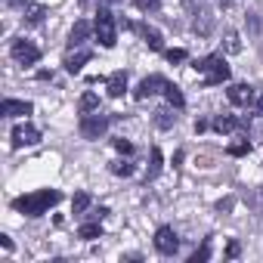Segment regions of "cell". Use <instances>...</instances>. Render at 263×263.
<instances>
[{
	"instance_id": "obj_20",
	"label": "cell",
	"mask_w": 263,
	"mask_h": 263,
	"mask_svg": "<svg viewBox=\"0 0 263 263\" xmlns=\"http://www.w3.org/2000/svg\"><path fill=\"white\" fill-rule=\"evenodd\" d=\"M164 96H167V102H171L174 108H183V105H186V99H183L180 87H174V84H167V87H164Z\"/></svg>"
},
{
	"instance_id": "obj_29",
	"label": "cell",
	"mask_w": 263,
	"mask_h": 263,
	"mask_svg": "<svg viewBox=\"0 0 263 263\" xmlns=\"http://www.w3.org/2000/svg\"><path fill=\"white\" fill-rule=\"evenodd\" d=\"M134 4H137L140 10H152V7H158V0H134Z\"/></svg>"
},
{
	"instance_id": "obj_8",
	"label": "cell",
	"mask_w": 263,
	"mask_h": 263,
	"mask_svg": "<svg viewBox=\"0 0 263 263\" xmlns=\"http://www.w3.org/2000/svg\"><path fill=\"white\" fill-rule=\"evenodd\" d=\"M226 96H229V102H232V105H251V102L257 99L251 84H232V87L226 90Z\"/></svg>"
},
{
	"instance_id": "obj_6",
	"label": "cell",
	"mask_w": 263,
	"mask_h": 263,
	"mask_svg": "<svg viewBox=\"0 0 263 263\" xmlns=\"http://www.w3.org/2000/svg\"><path fill=\"white\" fill-rule=\"evenodd\" d=\"M155 248L161 251V254H177V248H180V238H177V232L171 229V226H161L158 232H155Z\"/></svg>"
},
{
	"instance_id": "obj_19",
	"label": "cell",
	"mask_w": 263,
	"mask_h": 263,
	"mask_svg": "<svg viewBox=\"0 0 263 263\" xmlns=\"http://www.w3.org/2000/svg\"><path fill=\"white\" fill-rule=\"evenodd\" d=\"M78 108H81L84 115L99 111V96H96V93H84V96H81V102H78Z\"/></svg>"
},
{
	"instance_id": "obj_13",
	"label": "cell",
	"mask_w": 263,
	"mask_h": 263,
	"mask_svg": "<svg viewBox=\"0 0 263 263\" xmlns=\"http://www.w3.org/2000/svg\"><path fill=\"white\" fill-rule=\"evenodd\" d=\"M84 62H90V50H74V53L65 56V71L78 74V71L84 68Z\"/></svg>"
},
{
	"instance_id": "obj_32",
	"label": "cell",
	"mask_w": 263,
	"mask_h": 263,
	"mask_svg": "<svg viewBox=\"0 0 263 263\" xmlns=\"http://www.w3.org/2000/svg\"><path fill=\"white\" fill-rule=\"evenodd\" d=\"M13 7H25V4H31V0H10Z\"/></svg>"
},
{
	"instance_id": "obj_27",
	"label": "cell",
	"mask_w": 263,
	"mask_h": 263,
	"mask_svg": "<svg viewBox=\"0 0 263 263\" xmlns=\"http://www.w3.org/2000/svg\"><path fill=\"white\" fill-rule=\"evenodd\" d=\"M208 257H211V245H201V248L189 257V263H201V260H208Z\"/></svg>"
},
{
	"instance_id": "obj_30",
	"label": "cell",
	"mask_w": 263,
	"mask_h": 263,
	"mask_svg": "<svg viewBox=\"0 0 263 263\" xmlns=\"http://www.w3.org/2000/svg\"><path fill=\"white\" fill-rule=\"evenodd\" d=\"M238 251H241V248H238V241H229V248H226V257H238Z\"/></svg>"
},
{
	"instance_id": "obj_15",
	"label": "cell",
	"mask_w": 263,
	"mask_h": 263,
	"mask_svg": "<svg viewBox=\"0 0 263 263\" xmlns=\"http://www.w3.org/2000/svg\"><path fill=\"white\" fill-rule=\"evenodd\" d=\"M105 90H108V96H124V90H127V74L124 71H115L111 78H108V84H105Z\"/></svg>"
},
{
	"instance_id": "obj_16",
	"label": "cell",
	"mask_w": 263,
	"mask_h": 263,
	"mask_svg": "<svg viewBox=\"0 0 263 263\" xmlns=\"http://www.w3.org/2000/svg\"><path fill=\"white\" fill-rule=\"evenodd\" d=\"M174 124H177V115H174V105L167 102L164 108H158V111H155V127H161V130H171Z\"/></svg>"
},
{
	"instance_id": "obj_18",
	"label": "cell",
	"mask_w": 263,
	"mask_h": 263,
	"mask_svg": "<svg viewBox=\"0 0 263 263\" xmlns=\"http://www.w3.org/2000/svg\"><path fill=\"white\" fill-rule=\"evenodd\" d=\"M78 235H81L84 241H96V238H102V226H99V220H90V223H84V226L78 229Z\"/></svg>"
},
{
	"instance_id": "obj_33",
	"label": "cell",
	"mask_w": 263,
	"mask_h": 263,
	"mask_svg": "<svg viewBox=\"0 0 263 263\" xmlns=\"http://www.w3.org/2000/svg\"><path fill=\"white\" fill-rule=\"evenodd\" d=\"M229 4H232V0H220V7H229Z\"/></svg>"
},
{
	"instance_id": "obj_2",
	"label": "cell",
	"mask_w": 263,
	"mask_h": 263,
	"mask_svg": "<svg viewBox=\"0 0 263 263\" xmlns=\"http://www.w3.org/2000/svg\"><path fill=\"white\" fill-rule=\"evenodd\" d=\"M93 31H96V41H99L105 50H111V47L118 44V25H115V16H111L108 10H99Z\"/></svg>"
},
{
	"instance_id": "obj_31",
	"label": "cell",
	"mask_w": 263,
	"mask_h": 263,
	"mask_svg": "<svg viewBox=\"0 0 263 263\" xmlns=\"http://www.w3.org/2000/svg\"><path fill=\"white\" fill-rule=\"evenodd\" d=\"M257 115L263 118V96H257Z\"/></svg>"
},
{
	"instance_id": "obj_1",
	"label": "cell",
	"mask_w": 263,
	"mask_h": 263,
	"mask_svg": "<svg viewBox=\"0 0 263 263\" xmlns=\"http://www.w3.org/2000/svg\"><path fill=\"white\" fill-rule=\"evenodd\" d=\"M59 192L56 189H41V192H31V195H22V198H16L13 204H16V211H22V214H28V217H41V214H47L53 204H59Z\"/></svg>"
},
{
	"instance_id": "obj_23",
	"label": "cell",
	"mask_w": 263,
	"mask_h": 263,
	"mask_svg": "<svg viewBox=\"0 0 263 263\" xmlns=\"http://www.w3.org/2000/svg\"><path fill=\"white\" fill-rule=\"evenodd\" d=\"M44 13H47V10H44L41 4H37V7H31V10L25 13V22H28V25H37V22L44 19Z\"/></svg>"
},
{
	"instance_id": "obj_5",
	"label": "cell",
	"mask_w": 263,
	"mask_h": 263,
	"mask_svg": "<svg viewBox=\"0 0 263 263\" xmlns=\"http://www.w3.org/2000/svg\"><path fill=\"white\" fill-rule=\"evenodd\" d=\"M164 87H167V81H164L161 74H149V78L140 81V87L134 90V96H137V99H149V96H155V93H164Z\"/></svg>"
},
{
	"instance_id": "obj_22",
	"label": "cell",
	"mask_w": 263,
	"mask_h": 263,
	"mask_svg": "<svg viewBox=\"0 0 263 263\" xmlns=\"http://www.w3.org/2000/svg\"><path fill=\"white\" fill-rule=\"evenodd\" d=\"M87 208H90V195H87V192H78V195L71 198V211H74V214H84Z\"/></svg>"
},
{
	"instance_id": "obj_17",
	"label": "cell",
	"mask_w": 263,
	"mask_h": 263,
	"mask_svg": "<svg viewBox=\"0 0 263 263\" xmlns=\"http://www.w3.org/2000/svg\"><path fill=\"white\" fill-rule=\"evenodd\" d=\"M161 167H164V158H161V149L155 146V149H152V155H149V167H146V180H155V177L161 174Z\"/></svg>"
},
{
	"instance_id": "obj_25",
	"label": "cell",
	"mask_w": 263,
	"mask_h": 263,
	"mask_svg": "<svg viewBox=\"0 0 263 263\" xmlns=\"http://www.w3.org/2000/svg\"><path fill=\"white\" fill-rule=\"evenodd\" d=\"M186 59H189L186 50H180V47H177V50H167V62H171V65H180V62H186Z\"/></svg>"
},
{
	"instance_id": "obj_21",
	"label": "cell",
	"mask_w": 263,
	"mask_h": 263,
	"mask_svg": "<svg viewBox=\"0 0 263 263\" xmlns=\"http://www.w3.org/2000/svg\"><path fill=\"white\" fill-rule=\"evenodd\" d=\"M226 152L235 155V158H238V155H248V152H251V143H248V140H235V143L226 146Z\"/></svg>"
},
{
	"instance_id": "obj_3",
	"label": "cell",
	"mask_w": 263,
	"mask_h": 263,
	"mask_svg": "<svg viewBox=\"0 0 263 263\" xmlns=\"http://www.w3.org/2000/svg\"><path fill=\"white\" fill-rule=\"evenodd\" d=\"M105 127H108V118L99 115V111H90L81 118V137L84 140H99L105 134Z\"/></svg>"
},
{
	"instance_id": "obj_24",
	"label": "cell",
	"mask_w": 263,
	"mask_h": 263,
	"mask_svg": "<svg viewBox=\"0 0 263 263\" xmlns=\"http://www.w3.org/2000/svg\"><path fill=\"white\" fill-rule=\"evenodd\" d=\"M111 174H115V177H130V174H134V164H127V161H115V164H111Z\"/></svg>"
},
{
	"instance_id": "obj_11",
	"label": "cell",
	"mask_w": 263,
	"mask_h": 263,
	"mask_svg": "<svg viewBox=\"0 0 263 263\" xmlns=\"http://www.w3.org/2000/svg\"><path fill=\"white\" fill-rule=\"evenodd\" d=\"M90 31H93V25H90V22H84V19H81V22H74L71 34H68V47H71V50H74V47H81V44L90 37Z\"/></svg>"
},
{
	"instance_id": "obj_14",
	"label": "cell",
	"mask_w": 263,
	"mask_h": 263,
	"mask_svg": "<svg viewBox=\"0 0 263 263\" xmlns=\"http://www.w3.org/2000/svg\"><path fill=\"white\" fill-rule=\"evenodd\" d=\"M226 81H229V65H226V59H223L214 71L204 74V87H217V84H226Z\"/></svg>"
},
{
	"instance_id": "obj_26",
	"label": "cell",
	"mask_w": 263,
	"mask_h": 263,
	"mask_svg": "<svg viewBox=\"0 0 263 263\" xmlns=\"http://www.w3.org/2000/svg\"><path fill=\"white\" fill-rule=\"evenodd\" d=\"M226 50H229V53H238V50H241V41H238V34H235V31H229V34H226Z\"/></svg>"
},
{
	"instance_id": "obj_12",
	"label": "cell",
	"mask_w": 263,
	"mask_h": 263,
	"mask_svg": "<svg viewBox=\"0 0 263 263\" xmlns=\"http://www.w3.org/2000/svg\"><path fill=\"white\" fill-rule=\"evenodd\" d=\"M137 31L143 34V41L149 44V50H164V37L158 28H149V25H137Z\"/></svg>"
},
{
	"instance_id": "obj_4",
	"label": "cell",
	"mask_w": 263,
	"mask_h": 263,
	"mask_svg": "<svg viewBox=\"0 0 263 263\" xmlns=\"http://www.w3.org/2000/svg\"><path fill=\"white\" fill-rule=\"evenodd\" d=\"M13 59H16L19 65H34V62L41 59V50H37L31 41H16V44H13Z\"/></svg>"
},
{
	"instance_id": "obj_10",
	"label": "cell",
	"mask_w": 263,
	"mask_h": 263,
	"mask_svg": "<svg viewBox=\"0 0 263 263\" xmlns=\"http://www.w3.org/2000/svg\"><path fill=\"white\" fill-rule=\"evenodd\" d=\"M0 115H4V118L31 115V102H25V99H4V105H0Z\"/></svg>"
},
{
	"instance_id": "obj_9",
	"label": "cell",
	"mask_w": 263,
	"mask_h": 263,
	"mask_svg": "<svg viewBox=\"0 0 263 263\" xmlns=\"http://www.w3.org/2000/svg\"><path fill=\"white\" fill-rule=\"evenodd\" d=\"M214 130H217V134H232V130H248V121H245V118H235V115H220V118H214Z\"/></svg>"
},
{
	"instance_id": "obj_28",
	"label": "cell",
	"mask_w": 263,
	"mask_h": 263,
	"mask_svg": "<svg viewBox=\"0 0 263 263\" xmlns=\"http://www.w3.org/2000/svg\"><path fill=\"white\" fill-rule=\"evenodd\" d=\"M115 149H118L121 155H130V152H134V146H130L127 140H115Z\"/></svg>"
},
{
	"instance_id": "obj_7",
	"label": "cell",
	"mask_w": 263,
	"mask_h": 263,
	"mask_svg": "<svg viewBox=\"0 0 263 263\" xmlns=\"http://www.w3.org/2000/svg\"><path fill=\"white\" fill-rule=\"evenodd\" d=\"M34 143H41V130H37V127H31V124H19V127L13 130V146H16V149H22V146H34Z\"/></svg>"
}]
</instances>
